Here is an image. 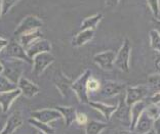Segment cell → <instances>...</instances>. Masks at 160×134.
I'll use <instances>...</instances> for the list:
<instances>
[{"label":"cell","mask_w":160,"mask_h":134,"mask_svg":"<svg viewBox=\"0 0 160 134\" xmlns=\"http://www.w3.org/2000/svg\"><path fill=\"white\" fill-rule=\"evenodd\" d=\"M0 61H1L3 66L2 76H4L6 79H8L13 84L18 85V82L23 77L22 74H23L24 61L13 59H5Z\"/></svg>","instance_id":"cell-1"},{"label":"cell","mask_w":160,"mask_h":134,"mask_svg":"<svg viewBox=\"0 0 160 134\" xmlns=\"http://www.w3.org/2000/svg\"><path fill=\"white\" fill-rule=\"evenodd\" d=\"M90 77H92V71L85 70L77 80L74 81L71 85V90L75 92L78 100L81 103H88L90 101L88 91H87V81Z\"/></svg>","instance_id":"cell-2"},{"label":"cell","mask_w":160,"mask_h":134,"mask_svg":"<svg viewBox=\"0 0 160 134\" xmlns=\"http://www.w3.org/2000/svg\"><path fill=\"white\" fill-rule=\"evenodd\" d=\"M130 52H132V44L128 38H125L122 43V46L120 47L118 52L116 53L114 66L119 69L120 71L128 73L129 72V60Z\"/></svg>","instance_id":"cell-3"},{"label":"cell","mask_w":160,"mask_h":134,"mask_svg":"<svg viewBox=\"0 0 160 134\" xmlns=\"http://www.w3.org/2000/svg\"><path fill=\"white\" fill-rule=\"evenodd\" d=\"M2 56L5 59H13L23 60L27 64H33V60H30L27 55L26 50H25L22 45L17 40L8 41V44L5 46V48L2 50ZM0 52V53H1Z\"/></svg>","instance_id":"cell-4"},{"label":"cell","mask_w":160,"mask_h":134,"mask_svg":"<svg viewBox=\"0 0 160 134\" xmlns=\"http://www.w3.org/2000/svg\"><path fill=\"white\" fill-rule=\"evenodd\" d=\"M43 22L41 19H39L36 16H27L26 17H24L22 22L19 24V26L16 28V30L13 32V36L16 37H20L21 35L31 33L36 30H39L42 27Z\"/></svg>","instance_id":"cell-5"},{"label":"cell","mask_w":160,"mask_h":134,"mask_svg":"<svg viewBox=\"0 0 160 134\" xmlns=\"http://www.w3.org/2000/svg\"><path fill=\"white\" fill-rule=\"evenodd\" d=\"M149 92H150V89H149L148 86H144V85L128 86L125 89V95H124L125 103L129 107H132L133 103H138V101L145 100Z\"/></svg>","instance_id":"cell-6"},{"label":"cell","mask_w":160,"mask_h":134,"mask_svg":"<svg viewBox=\"0 0 160 134\" xmlns=\"http://www.w3.org/2000/svg\"><path fill=\"white\" fill-rule=\"evenodd\" d=\"M54 56L50 52L39 53L33 57V73L35 76H40L54 61Z\"/></svg>","instance_id":"cell-7"},{"label":"cell","mask_w":160,"mask_h":134,"mask_svg":"<svg viewBox=\"0 0 160 134\" xmlns=\"http://www.w3.org/2000/svg\"><path fill=\"white\" fill-rule=\"evenodd\" d=\"M126 89L125 84L116 81H106L101 85L100 95L104 98H111L118 94H121Z\"/></svg>","instance_id":"cell-8"},{"label":"cell","mask_w":160,"mask_h":134,"mask_svg":"<svg viewBox=\"0 0 160 134\" xmlns=\"http://www.w3.org/2000/svg\"><path fill=\"white\" fill-rule=\"evenodd\" d=\"M115 56H116L115 51H113V50H106V51L97 53L93 56V61L102 70L111 71L113 70L114 67Z\"/></svg>","instance_id":"cell-9"},{"label":"cell","mask_w":160,"mask_h":134,"mask_svg":"<svg viewBox=\"0 0 160 134\" xmlns=\"http://www.w3.org/2000/svg\"><path fill=\"white\" fill-rule=\"evenodd\" d=\"M31 118L35 119L39 122L48 123L52 121H57L62 119V115L60 114V112L56 110V108H44V110H40V111H34L31 113Z\"/></svg>","instance_id":"cell-10"},{"label":"cell","mask_w":160,"mask_h":134,"mask_svg":"<svg viewBox=\"0 0 160 134\" xmlns=\"http://www.w3.org/2000/svg\"><path fill=\"white\" fill-rule=\"evenodd\" d=\"M112 118H115L121 124L128 126L130 125V107L125 103L124 96L121 97L119 103L117 104V108L114 112Z\"/></svg>","instance_id":"cell-11"},{"label":"cell","mask_w":160,"mask_h":134,"mask_svg":"<svg viewBox=\"0 0 160 134\" xmlns=\"http://www.w3.org/2000/svg\"><path fill=\"white\" fill-rule=\"evenodd\" d=\"M50 51H52V44H50V42L48 40L43 38L38 39L37 41H35L33 44H31L26 49V53L30 60H33V57L39 53L50 52Z\"/></svg>","instance_id":"cell-12"},{"label":"cell","mask_w":160,"mask_h":134,"mask_svg":"<svg viewBox=\"0 0 160 134\" xmlns=\"http://www.w3.org/2000/svg\"><path fill=\"white\" fill-rule=\"evenodd\" d=\"M22 125H23V116L21 112L17 111L8 117L0 134H13Z\"/></svg>","instance_id":"cell-13"},{"label":"cell","mask_w":160,"mask_h":134,"mask_svg":"<svg viewBox=\"0 0 160 134\" xmlns=\"http://www.w3.org/2000/svg\"><path fill=\"white\" fill-rule=\"evenodd\" d=\"M18 88L21 90V93L24 96L29 97V98L35 96L40 90L38 85H36L35 83H33L25 77H22L19 80V82H18Z\"/></svg>","instance_id":"cell-14"},{"label":"cell","mask_w":160,"mask_h":134,"mask_svg":"<svg viewBox=\"0 0 160 134\" xmlns=\"http://www.w3.org/2000/svg\"><path fill=\"white\" fill-rule=\"evenodd\" d=\"M148 106V101L147 100H141L138 103H133L130 107V125H129V130L133 131L134 127L139 118L141 117V115L144 113V111L146 110V108Z\"/></svg>","instance_id":"cell-15"},{"label":"cell","mask_w":160,"mask_h":134,"mask_svg":"<svg viewBox=\"0 0 160 134\" xmlns=\"http://www.w3.org/2000/svg\"><path fill=\"white\" fill-rule=\"evenodd\" d=\"M21 94V90L19 88L12 90V91L0 93V107H1L2 113H7L8 112L10 106Z\"/></svg>","instance_id":"cell-16"},{"label":"cell","mask_w":160,"mask_h":134,"mask_svg":"<svg viewBox=\"0 0 160 134\" xmlns=\"http://www.w3.org/2000/svg\"><path fill=\"white\" fill-rule=\"evenodd\" d=\"M72 83H73L72 80H70L66 75H64L60 71L58 72L56 77H54V85H56V87L64 97L68 96L69 90L71 89Z\"/></svg>","instance_id":"cell-17"},{"label":"cell","mask_w":160,"mask_h":134,"mask_svg":"<svg viewBox=\"0 0 160 134\" xmlns=\"http://www.w3.org/2000/svg\"><path fill=\"white\" fill-rule=\"evenodd\" d=\"M153 123L154 121L144 111V113L141 115V117L138 120L133 131L137 134H145L153 129Z\"/></svg>","instance_id":"cell-18"},{"label":"cell","mask_w":160,"mask_h":134,"mask_svg":"<svg viewBox=\"0 0 160 134\" xmlns=\"http://www.w3.org/2000/svg\"><path fill=\"white\" fill-rule=\"evenodd\" d=\"M88 104L92 108H93L94 110H97L98 112L104 116V118L106 119V121H110L112 116H113L114 112L117 108V104H114V106H110V104H106L103 103H100V101H89Z\"/></svg>","instance_id":"cell-19"},{"label":"cell","mask_w":160,"mask_h":134,"mask_svg":"<svg viewBox=\"0 0 160 134\" xmlns=\"http://www.w3.org/2000/svg\"><path fill=\"white\" fill-rule=\"evenodd\" d=\"M94 36V30H84L80 31L76 34L72 39V46L73 47H81L87 42H89Z\"/></svg>","instance_id":"cell-20"},{"label":"cell","mask_w":160,"mask_h":134,"mask_svg":"<svg viewBox=\"0 0 160 134\" xmlns=\"http://www.w3.org/2000/svg\"><path fill=\"white\" fill-rule=\"evenodd\" d=\"M18 42L22 45V47L26 50L31 44H33L35 41H37L38 39L42 38V33L40 32V30H36L31 33H27L24 35H21L20 37H18Z\"/></svg>","instance_id":"cell-21"},{"label":"cell","mask_w":160,"mask_h":134,"mask_svg":"<svg viewBox=\"0 0 160 134\" xmlns=\"http://www.w3.org/2000/svg\"><path fill=\"white\" fill-rule=\"evenodd\" d=\"M56 110L60 112V114L62 115V118L64 119L65 121V125L66 127L71 126V124L76 120V115H77V112H76L75 108L73 107H63V106H59L56 108Z\"/></svg>","instance_id":"cell-22"},{"label":"cell","mask_w":160,"mask_h":134,"mask_svg":"<svg viewBox=\"0 0 160 134\" xmlns=\"http://www.w3.org/2000/svg\"><path fill=\"white\" fill-rule=\"evenodd\" d=\"M104 16L102 13H96L92 17H88L86 19L83 20L81 26H80V31L84 30H94L98 25L100 24V22L103 20Z\"/></svg>","instance_id":"cell-23"},{"label":"cell","mask_w":160,"mask_h":134,"mask_svg":"<svg viewBox=\"0 0 160 134\" xmlns=\"http://www.w3.org/2000/svg\"><path fill=\"white\" fill-rule=\"evenodd\" d=\"M108 125L104 122L100 121H88L85 125V134H101Z\"/></svg>","instance_id":"cell-24"},{"label":"cell","mask_w":160,"mask_h":134,"mask_svg":"<svg viewBox=\"0 0 160 134\" xmlns=\"http://www.w3.org/2000/svg\"><path fill=\"white\" fill-rule=\"evenodd\" d=\"M29 123L33 126V127L37 128L40 130V132L44 133V134H54L56 133V130L54 128H52V126H49L48 124H45V123H42V122H39L35 119H30L29 120Z\"/></svg>","instance_id":"cell-25"},{"label":"cell","mask_w":160,"mask_h":134,"mask_svg":"<svg viewBox=\"0 0 160 134\" xmlns=\"http://www.w3.org/2000/svg\"><path fill=\"white\" fill-rule=\"evenodd\" d=\"M148 87L154 93L160 92V74L150 75L148 77Z\"/></svg>","instance_id":"cell-26"},{"label":"cell","mask_w":160,"mask_h":134,"mask_svg":"<svg viewBox=\"0 0 160 134\" xmlns=\"http://www.w3.org/2000/svg\"><path fill=\"white\" fill-rule=\"evenodd\" d=\"M149 36H150L151 48L160 53V34L155 29H152V30L149 32Z\"/></svg>","instance_id":"cell-27"},{"label":"cell","mask_w":160,"mask_h":134,"mask_svg":"<svg viewBox=\"0 0 160 134\" xmlns=\"http://www.w3.org/2000/svg\"><path fill=\"white\" fill-rule=\"evenodd\" d=\"M18 88V85L13 84L12 82H10L8 79H6L4 76L0 75V93L12 91Z\"/></svg>","instance_id":"cell-28"},{"label":"cell","mask_w":160,"mask_h":134,"mask_svg":"<svg viewBox=\"0 0 160 134\" xmlns=\"http://www.w3.org/2000/svg\"><path fill=\"white\" fill-rule=\"evenodd\" d=\"M145 112H146V114L152 119V120L155 121L160 116V107H159V104L148 103V106L146 108V110H145Z\"/></svg>","instance_id":"cell-29"},{"label":"cell","mask_w":160,"mask_h":134,"mask_svg":"<svg viewBox=\"0 0 160 134\" xmlns=\"http://www.w3.org/2000/svg\"><path fill=\"white\" fill-rule=\"evenodd\" d=\"M147 2L154 19H158L160 14V1L159 0H147Z\"/></svg>","instance_id":"cell-30"},{"label":"cell","mask_w":160,"mask_h":134,"mask_svg":"<svg viewBox=\"0 0 160 134\" xmlns=\"http://www.w3.org/2000/svg\"><path fill=\"white\" fill-rule=\"evenodd\" d=\"M19 0H1V16H5Z\"/></svg>","instance_id":"cell-31"},{"label":"cell","mask_w":160,"mask_h":134,"mask_svg":"<svg viewBox=\"0 0 160 134\" xmlns=\"http://www.w3.org/2000/svg\"><path fill=\"white\" fill-rule=\"evenodd\" d=\"M101 88V83L99 82V80H97L96 78L90 77L87 81V91L88 93L90 92H96L98 90H100Z\"/></svg>","instance_id":"cell-32"},{"label":"cell","mask_w":160,"mask_h":134,"mask_svg":"<svg viewBox=\"0 0 160 134\" xmlns=\"http://www.w3.org/2000/svg\"><path fill=\"white\" fill-rule=\"evenodd\" d=\"M76 122L78 123L79 125H86V123L88 122V118L87 116L83 113H77L76 115Z\"/></svg>","instance_id":"cell-33"},{"label":"cell","mask_w":160,"mask_h":134,"mask_svg":"<svg viewBox=\"0 0 160 134\" xmlns=\"http://www.w3.org/2000/svg\"><path fill=\"white\" fill-rule=\"evenodd\" d=\"M149 103H155V104H159L160 103V92L154 93L153 95L149 97Z\"/></svg>","instance_id":"cell-34"},{"label":"cell","mask_w":160,"mask_h":134,"mask_svg":"<svg viewBox=\"0 0 160 134\" xmlns=\"http://www.w3.org/2000/svg\"><path fill=\"white\" fill-rule=\"evenodd\" d=\"M153 130L156 132V134H160V116L153 123Z\"/></svg>","instance_id":"cell-35"},{"label":"cell","mask_w":160,"mask_h":134,"mask_svg":"<svg viewBox=\"0 0 160 134\" xmlns=\"http://www.w3.org/2000/svg\"><path fill=\"white\" fill-rule=\"evenodd\" d=\"M120 0H105V4L108 7H115L118 5Z\"/></svg>","instance_id":"cell-36"},{"label":"cell","mask_w":160,"mask_h":134,"mask_svg":"<svg viewBox=\"0 0 160 134\" xmlns=\"http://www.w3.org/2000/svg\"><path fill=\"white\" fill-rule=\"evenodd\" d=\"M113 134H137L134 131H130V130H125V129H119L115 130Z\"/></svg>","instance_id":"cell-37"},{"label":"cell","mask_w":160,"mask_h":134,"mask_svg":"<svg viewBox=\"0 0 160 134\" xmlns=\"http://www.w3.org/2000/svg\"><path fill=\"white\" fill-rule=\"evenodd\" d=\"M7 44H8V40H7V39H4V38L0 37V52H1L2 50L5 48V46Z\"/></svg>","instance_id":"cell-38"},{"label":"cell","mask_w":160,"mask_h":134,"mask_svg":"<svg viewBox=\"0 0 160 134\" xmlns=\"http://www.w3.org/2000/svg\"><path fill=\"white\" fill-rule=\"evenodd\" d=\"M153 23L155 25V30L158 32V33L160 34V20H157V19H153Z\"/></svg>","instance_id":"cell-39"},{"label":"cell","mask_w":160,"mask_h":134,"mask_svg":"<svg viewBox=\"0 0 160 134\" xmlns=\"http://www.w3.org/2000/svg\"><path fill=\"white\" fill-rule=\"evenodd\" d=\"M154 65H155V68L157 69L159 74H160V54L155 59V61H154Z\"/></svg>","instance_id":"cell-40"},{"label":"cell","mask_w":160,"mask_h":134,"mask_svg":"<svg viewBox=\"0 0 160 134\" xmlns=\"http://www.w3.org/2000/svg\"><path fill=\"white\" fill-rule=\"evenodd\" d=\"M3 127H4V123H3L1 120H0V133H1V131H2Z\"/></svg>","instance_id":"cell-41"},{"label":"cell","mask_w":160,"mask_h":134,"mask_svg":"<svg viewBox=\"0 0 160 134\" xmlns=\"http://www.w3.org/2000/svg\"><path fill=\"white\" fill-rule=\"evenodd\" d=\"M2 72H3V66H2L1 61H0V75H2Z\"/></svg>","instance_id":"cell-42"},{"label":"cell","mask_w":160,"mask_h":134,"mask_svg":"<svg viewBox=\"0 0 160 134\" xmlns=\"http://www.w3.org/2000/svg\"><path fill=\"white\" fill-rule=\"evenodd\" d=\"M145 134H156V132L154 131L153 129L151 130V131H149V132H147V133H145Z\"/></svg>","instance_id":"cell-43"},{"label":"cell","mask_w":160,"mask_h":134,"mask_svg":"<svg viewBox=\"0 0 160 134\" xmlns=\"http://www.w3.org/2000/svg\"><path fill=\"white\" fill-rule=\"evenodd\" d=\"M0 19H1V0H0Z\"/></svg>","instance_id":"cell-44"},{"label":"cell","mask_w":160,"mask_h":134,"mask_svg":"<svg viewBox=\"0 0 160 134\" xmlns=\"http://www.w3.org/2000/svg\"><path fill=\"white\" fill-rule=\"evenodd\" d=\"M38 134H44V133H42V132H39Z\"/></svg>","instance_id":"cell-45"}]
</instances>
